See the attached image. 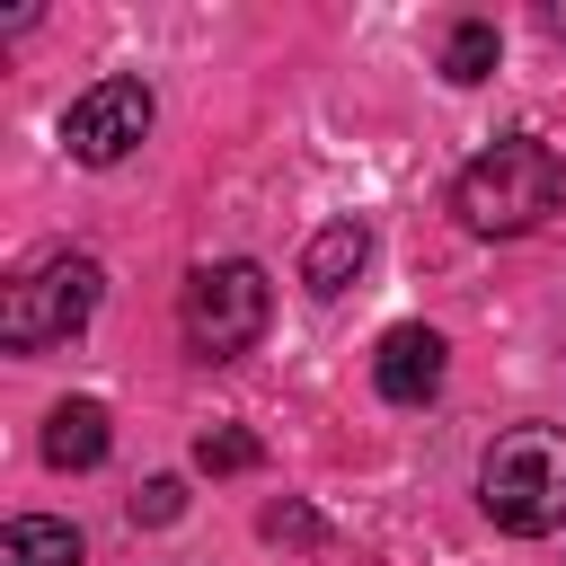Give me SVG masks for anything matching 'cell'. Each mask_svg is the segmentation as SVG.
I'll return each instance as SVG.
<instances>
[{
    "label": "cell",
    "instance_id": "obj_1",
    "mask_svg": "<svg viewBox=\"0 0 566 566\" xmlns=\"http://www.w3.org/2000/svg\"><path fill=\"white\" fill-rule=\"evenodd\" d=\"M451 212L478 239H531L548 212H566V159L531 133H504L451 177Z\"/></svg>",
    "mask_w": 566,
    "mask_h": 566
},
{
    "label": "cell",
    "instance_id": "obj_2",
    "mask_svg": "<svg viewBox=\"0 0 566 566\" xmlns=\"http://www.w3.org/2000/svg\"><path fill=\"white\" fill-rule=\"evenodd\" d=\"M478 504L513 539H548L566 522V424H504L478 460Z\"/></svg>",
    "mask_w": 566,
    "mask_h": 566
},
{
    "label": "cell",
    "instance_id": "obj_3",
    "mask_svg": "<svg viewBox=\"0 0 566 566\" xmlns=\"http://www.w3.org/2000/svg\"><path fill=\"white\" fill-rule=\"evenodd\" d=\"M97 292H106L97 256H80V248L27 256V265L0 283V345H9V354H44V345L80 336L88 310H97Z\"/></svg>",
    "mask_w": 566,
    "mask_h": 566
},
{
    "label": "cell",
    "instance_id": "obj_4",
    "mask_svg": "<svg viewBox=\"0 0 566 566\" xmlns=\"http://www.w3.org/2000/svg\"><path fill=\"white\" fill-rule=\"evenodd\" d=\"M265 318H274V283H265L256 256H212L177 292V327H186V345L203 363H239L265 336Z\"/></svg>",
    "mask_w": 566,
    "mask_h": 566
},
{
    "label": "cell",
    "instance_id": "obj_5",
    "mask_svg": "<svg viewBox=\"0 0 566 566\" xmlns=\"http://www.w3.org/2000/svg\"><path fill=\"white\" fill-rule=\"evenodd\" d=\"M150 115H159V97H150L142 80H97V88L71 97V115H62V150H71L80 168H115V159L150 133Z\"/></svg>",
    "mask_w": 566,
    "mask_h": 566
},
{
    "label": "cell",
    "instance_id": "obj_6",
    "mask_svg": "<svg viewBox=\"0 0 566 566\" xmlns=\"http://www.w3.org/2000/svg\"><path fill=\"white\" fill-rule=\"evenodd\" d=\"M442 371H451V345H442L433 327H416V318L371 345V389H380L389 407H424V398L442 389Z\"/></svg>",
    "mask_w": 566,
    "mask_h": 566
},
{
    "label": "cell",
    "instance_id": "obj_7",
    "mask_svg": "<svg viewBox=\"0 0 566 566\" xmlns=\"http://www.w3.org/2000/svg\"><path fill=\"white\" fill-rule=\"evenodd\" d=\"M363 265H371V230H363V221H327V230H310V248H301V283H310L318 301H336Z\"/></svg>",
    "mask_w": 566,
    "mask_h": 566
},
{
    "label": "cell",
    "instance_id": "obj_8",
    "mask_svg": "<svg viewBox=\"0 0 566 566\" xmlns=\"http://www.w3.org/2000/svg\"><path fill=\"white\" fill-rule=\"evenodd\" d=\"M106 442H115V433H106V407H97V398H62V407L44 416V460H53V469H97Z\"/></svg>",
    "mask_w": 566,
    "mask_h": 566
},
{
    "label": "cell",
    "instance_id": "obj_9",
    "mask_svg": "<svg viewBox=\"0 0 566 566\" xmlns=\"http://www.w3.org/2000/svg\"><path fill=\"white\" fill-rule=\"evenodd\" d=\"M80 557H88V539L71 522H53V513L0 522V566H80Z\"/></svg>",
    "mask_w": 566,
    "mask_h": 566
},
{
    "label": "cell",
    "instance_id": "obj_10",
    "mask_svg": "<svg viewBox=\"0 0 566 566\" xmlns=\"http://www.w3.org/2000/svg\"><path fill=\"white\" fill-rule=\"evenodd\" d=\"M495 53H504L495 18H460V27L442 35V80H451V88H478V80L495 71Z\"/></svg>",
    "mask_w": 566,
    "mask_h": 566
},
{
    "label": "cell",
    "instance_id": "obj_11",
    "mask_svg": "<svg viewBox=\"0 0 566 566\" xmlns=\"http://www.w3.org/2000/svg\"><path fill=\"white\" fill-rule=\"evenodd\" d=\"M265 460V442L256 433H239V424H212L203 442H195V469H212V478H248Z\"/></svg>",
    "mask_w": 566,
    "mask_h": 566
},
{
    "label": "cell",
    "instance_id": "obj_12",
    "mask_svg": "<svg viewBox=\"0 0 566 566\" xmlns=\"http://www.w3.org/2000/svg\"><path fill=\"white\" fill-rule=\"evenodd\" d=\"M177 513H186V486H177V478H150V486L133 495V522H150V531L177 522Z\"/></svg>",
    "mask_w": 566,
    "mask_h": 566
},
{
    "label": "cell",
    "instance_id": "obj_13",
    "mask_svg": "<svg viewBox=\"0 0 566 566\" xmlns=\"http://www.w3.org/2000/svg\"><path fill=\"white\" fill-rule=\"evenodd\" d=\"M265 539H301V548H318L327 531H318V513H310V504H265Z\"/></svg>",
    "mask_w": 566,
    "mask_h": 566
},
{
    "label": "cell",
    "instance_id": "obj_14",
    "mask_svg": "<svg viewBox=\"0 0 566 566\" xmlns=\"http://www.w3.org/2000/svg\"><path fill=\"white\" fill-rule=\"evenodd\" d=\"M548 27H557V35H566V9H548Z\"/></svg>",
    "mask_w": 566,
    "mask_h": 566
}]
</instances>
